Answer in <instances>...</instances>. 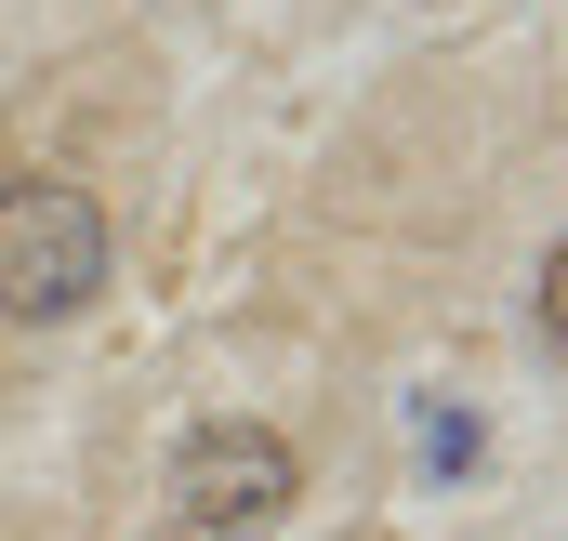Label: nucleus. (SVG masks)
I'll return each instance as SVG.
<instances>
[{
  "label": "nucleus",
  "mask_w": 568,
  "mask_h": 541,
  "mask_svg": "<svg viewBox=\"0 0 568 541\" xmlns=\"http://www.w3.org/2000/svg\"><path fill=\"white\" fill-rule=\"evenodd\" d=\"M106 265H120V238H106L93 185H67V172H13L0 185V317L13 330H67L106 290Z\"/></svg>",
  "instance_id": "nucleus-1"
},
{
  "label": "nucleus",
  "mask_w": 568,
  "mask_h": 541,
  "mask_svg": "<svg viewBox=\"0 0 568 541\" xmlns=\"http://www.w3.org/2000/svg\"><path fill=\"white\" fill-rule=\"evenodd\" d=\"M291 502H304V462H291L278 422H199L172 449V516L199 541H252V529H278Z\"/></svg>",
  "instance_id": "nucleus-2"
},
{
  "label": "nucleus",
  "mask_w": 568,
  "mask_h": 541,
  "mask_svg": "<svg viewBox=\"0 0 568 541\" xmlns=\"http://www.w3.org/2000/svg\"><path fill=\"white\" fill-rule=\"evenodd\" d=\"M410 449H424V462H476V422H463V409H424Z\"/></svg>",
  "instance_id": "nucleus-3"
},
{
  "label": "nucleus",
  "mask_w": 568,
  "mask_h": 541,
  "mask_svg": "<svg viewBox=\"0 0 568 541\" xmlns=\"http://www.w3.org/2000/svg\"><path fill=\"white\" fill-rule=\"evenodd\" d=\"M542 330H556V344H568V252H556V265H542Z\"/></svg>",
  "instance_id": "nucleus-4"
}]
</instances>
